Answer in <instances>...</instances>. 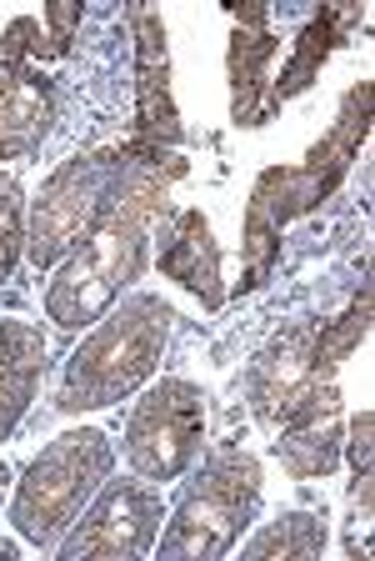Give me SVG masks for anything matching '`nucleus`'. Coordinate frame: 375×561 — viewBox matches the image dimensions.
<instances>
[{"label": "nucleus", "mask_w": 375, "mask_h": 561, "mask_svg": "<svg viewBox=\"0 0 375 561\" xmlns=\"http://www.w3.org/2000/svg\"><path fill=\"white\" fill-rule=\"evenodd\" d=\"M320 547H326V516L320 512H285L276 516V522L260 531V537H250L246 547H241V557L246 561H305V557H320Z\"/></svg>", "instance_id": "nucleus-15"}, {"label": "nucleus", "mask_w": 375, "mask_h": 561, "mask_svg": "<svg viewBox=\"0 0 375 561\" xmlns=\"http://www.w3.org/2000/svg\"><path fill=\"white\" fill-rule=\"evenodd\" d=\"M15 557V541H0V561H11Z\"/></svg>", "instance_id": "nucleus-25"}, {"label": "nucleus", "mask_w": 375, "mask_h": 561, "mask_svg": "<svg viewBox=\"0 0 375 561\" xmlns=\"http://www.w3.org/2000/svg\"><path fill=\"white\" fill-rule=\"evenodd\" d=\"M371 477H355L351 491V522H345V557H365L371 551Z\"/></svg>", "instance_id": "nucleus-21"}, {"label": "nucleus", "mask_w": 375, "mask_h": 561, "mask_svg": "<svg viewBox=\"0 0 375 561\" xmlns=\"http://www.w3.org/2000/svg\"><path fill=\"white\" fill-rule=\"evenodd\" d=\"M161 271L171 280H180L186 291H196L211 311L221 306V256H215L211 226H206L200 210H180L176 216V231H171V241L161 251Z\"/></svg>", "instance_id": "nucleus-14"}, {"label": "nucleus", "mask_w": 375, "mask_h": 561, "mask_svg": "<svg viewBox=\"0 0 375 561\" xmlns=\"http://www.w3.org/2000/svg\"><path fill=\"white\" fill-rule=\"evenodd\" d=\"M161 210L165 175L151 161H141L136 171H126L101 221L81 236V245L60 261L56 280L46 286V316L60 331L95 327L120 301V291L145 271V241Z\"/></svg>", "instance_id": "nucleus-1"}, {"label": "nucleus", "mask_w": 375, "mask_h": 561, "mask_svg": "<svg viewBox=\"0 0 375 561\" xmlns=\"http://www.w3.org/2000/svg\"><path fill=\"white\" fill-rule=\"evenodd\" d=\"M336 411H340V391L326 381L305 397V407H295V416L285 421V426H276V432H281L276 461H281L295 481H316V477H330V471H336V456H340Z\"/></svg>", "instance_id": "nucleus-11"}, {"label": "nucleus", "mask_w": 375, "mask_h": 561, "mask_svg": "<svg viewBox=\"0 0 375 561\" xmlns=\"http://www.w3.org/2000/svg\"><path fill=\"white\" fill-rule=\"evenodd\" d=\"M110 461H116V446L95 426H75V432L56 436L25 467V481L15 486V506H11L15 537L50 551L75 526V516L91 506L95 491L106 486Z\"/></svg>", "instance_id": "nucleus-3"}, {"label": "nucleus", "mask_w": 375, "mask_h": 561, "mask_svg": "<svg viewBox=\"0 0 375 561\" xmlns=\"http://www.w3.org/2000/svg\"><path fill=\"white\" fill-rule=\"evenodd\" d=\"M330 31H336V15H326V21H316L310 31L301 35V56L291 60V70H285V81L276 85V95H295V91H305L310 85V70H316V60H326V50H330Z\"/></svg>", "instance_id": "nucleus-20"}, {"label": "nucleus", "mask_w": 375, "mask_h": 561, "mask_svg": "<svg viewBox=\"0 0 375 561\" xmlns=\"http://www.w3.org/2000/svg\"><path fill=\"white\" fill-rule=\"evenodd\" d=\"M40 376H46V336H40V327L21 321V316H0V442L31 411Z\"/></svg>", "instance_id": "nucleus-12"}, {"label": "nucleus", "mask_w": 375, "mask_h": 561, "mask_svg": "<svg viewBox=\"0 0 375 561\" xmlns=\"http://www.w3.org/2000/svg\"><path fill=\"white\" fill-rule=\"evenodd\" d=\"M206 442V397L200 386L171 381L151 386L126 416V461L141 481H180Z\"/></svg>", "instance_id": "nucleus-6"}, {"label": "nucleus", "mask_w": 375, "mask_h": 561, "mask_svg": "<svg viewBox=\"0 0 375 561\" xmlns=\"http://www.w3.org/2000/svg\"><path fill=\"white\" fill-rule=\"evenodd\" d=\"M365 331H371V286L361 291L355 311L345 316L336 331H316V376H326V381H330V371H336V366L345 362L355 346H361Z\"/></svg>", "instance_id": "nucleus-18"}, {"label": "nucleus", "mask_w": 375, "mask_h": 561, "mask_svg": "<svg viewBox=\"0 0 375 561\" xmlns=\"http://www.w3.org/2000/svg\"><path fill=\"white\" fill-rule=\"evenodd\" d=\"M276 56V41L266 31H235L231 46V76H235V121L241 126H260L266 116V60Z\"/></svg>", "instance_id": "nucleus-16"}, {"label": "nucleus", "mask_w": 375, "mask_h": 561, "mask_svg": "<svg viewBox=\"0 0 375 561\" xmlns=\"http://www.w3.org/2000/svg\"><path fill=\"white\" fill-rule=\"evenodd\" d=\"M126 171H130L126 151H81L71 161H60L46 175L40 201L31 210V226H25V256H31V266L46 271L60 256H71L75 245H81V236L110 206Z\"/></svg>", "instance_id": "nucleus-5"}, {"label": "nucleus", "mask_w": 375, "mask_h": 561, "mask_svg": "<svg viewBox=\"0 0 375 561\" xmlns=\"http://www.w3.org/2000/svg\"><path fill=\"white\" fill-rule=\"evenodd\" d=\"M260 506V467L246 451H221L211 456L200 477L186 486L176 506V522L161 537L165 561H215L241 541V531L250 526Z\"/></svg>", "instance_id": "nucleus-4"}, {"label": "nucleus", "mask_w": 375, "mask_h": 561, "mask_svg": "<svg viewBox=\"0 0 375 561\" xmlns=\"http://www.w3.org/2000/svg\"><path fill=\"white\" fill-rule=\"evenodd\" d=\"M25 251V196L11 171H0V280L15 271Z\"/></svg>", "instance_id": "nucleus-19"}, {"label": "nucleus", "mask_w": 375, "mask_h": 561, "mask_svg": "<svg viewBox=\"0 0 375 561\" xmlns=\"http://www.w3.org/2000/svg\"><path fill=\"white\" fill-rule=\"evenodd\" d=\"M46 21L56 25V35H50V41H56V50H66V41H71V25L81 21V5H50Z\"/></svg>", "instance_id": "nucleus-23"}, {"label": "nucleus", "mask_w": 375, "mask_h": 561, "mask_svg": "<svg viewBox=\"0 0 375 561\" xmlns=\"http://www.w3.org/2000/svg\"><path fill=\"white\" fill-rule=\"evenodd\" d=\"M171 301L141 291L126 296L120 306H110L101 316V327L71 351L66 376H60V411H101L126 401L141 381H151V371L161 366V351L171 341Z\"/></svg>", "instance_id": "nucleus-2"}, {"label": "nucleus", "mask_w": 375, "mask_h": 561, "mask_svg": "<svg viewBox=\"0 0 375 561\" xmlns=\"http://www.w3.org/2000/svg\"><path fill=\"white\" fill-rule=\"evenodd\" d=\"M5 486H11V467L0 461V502H5Z\"/></svg>", "instance_id": "nucleus-24"}, {"label": "nucleus", "mask_w": 375, "mask_h": 561, "mask_svg": "<svg viewBox=\"0 0 375 561\" xmlns=\"http://www.w3.org/2000/svg\"><path fill=\"white\" fill-rule=\"evenodd\" d=\"M365 130H371V85H355V91L345 95V105H340L336 130L310 151V161H305L301 171H276V191H285L281 221L305 206H316L320 196H330V186H336L340 175H345V165H351L355 146L365 140Z\"/></svg>", "instance_id": "nucleus-10"}, {"label": "nucleus", "mask_w": 375, "mask_h": 561, "mask_svg": "<svg viewBox=\"0 0 375 561\" xmlns=\"http://www.w3.org/2000/svg\"><path fill=\"white\" fill-rule=\"evenodd\" d=\"M136 70H141V136L145 161H161V146L176 140V105H171V60H165V25L151 11H136Z\"/></svg>", "instance_id": "nucleus-13"}, {"label": "nucleus", "mask_w": 375, "mask_h": 561, "mask_svg": "<svg viewBox=\"0 0 375 561\" xmlns=\"http://www.w3.org/2000/svg\"><path fill=\"white\" fill-rule=\"evenodd\" d=\"M56 95L40 70V21L21 15L0 35V156H31L46 140Z\"/></svg>", "instance_id": "nucleus-8"}, {"label": "nucleus", "mask_w": 375, "mask_h": 561, "mask_svg": "<svg viewBox=\"0 0 375 561\" xmlns=\"http://www.w3.org/2000/svg\"><path fill=\"white\" fill-rule=\"evenodd\" d=\"M250 411H256L260 426H285L295 416V407H305V397L320 386L316 376V327L310 321H295L281 336L270 341L250 362Z\"/></svg>", "instance_id": "nucleus-9"}, {"label": "nucleus", "mask_w": 375, "mask_h": 561, "mask_svg": "<svg viewBox=\"0 0 375 561\" xmlns=\"http://www.w3.org/2000/svg\"><path fill=\"white\" fill-rule=\"evenodd\" d=\"M246 286H260V280L270 276V266H276V256H281V221H276V210H270V196L256 186V196H250V216H246Z\"/></svg>", "instance_id": "nucleus-17"}, {"label": "nucleus", "mask_w": 375, "mask_h": 561, "mask_svg": "<svg viewBox=\"0 0 375 561\" xmlns=\"http://www.w3.org/2000/svg\"><path fill=\"white\" fill-rule=\"evenodd\" d=\"M161 491L145 481H106L75 526L56 541L60 561H126L145 557L161 537Z\"/></svg>", "instance_id": "nucleus-7"}, {"label": "nucleus", "mask_w": 375, "mask_h": 561, "mask_svg": "<svg viewBox=\"0 0 375 561\" xmlns=\"http://www.w3.org/2000/svg\"><path fill=\"white\" fill-rule=\"evenodd\" d=\"M371 432H375V416L361 411V416L351 421V467H355V477H371Z\"/></svg>", "instance_id": "nucleus-22"}]
</instances>
